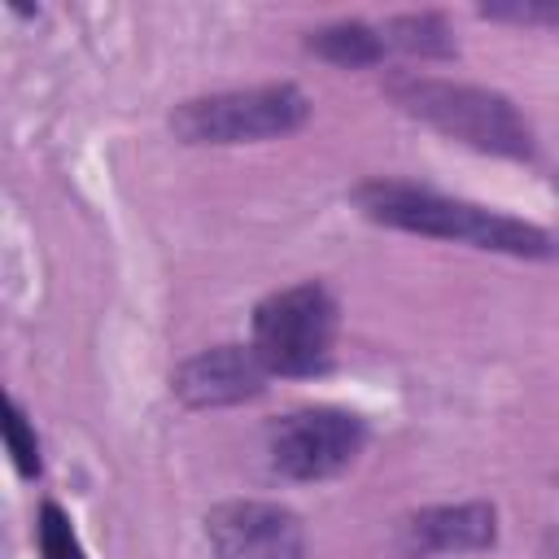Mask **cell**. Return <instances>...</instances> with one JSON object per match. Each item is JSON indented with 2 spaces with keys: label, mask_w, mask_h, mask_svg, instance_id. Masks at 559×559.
<instances>
[{
  "label": "cell",
  "mask_w": 559,
  "mask_h": 559,
  "mask_svg": "<svg viewBox=\"0 0 559 559\" xmlns=\"http://www.w3.org/2000/svg\"><path fill=\"white\" fill-rule=\"evenodd\" d=\"M253 354L271 376H319L332 367L336 297L319 284H293L253 306Z\"/></svg>",
  "instance_id": "277c9868"
},
{
  "label": "cell",
  "mask_w": 559,
  "mask_h": 559,
  "mask_svg": "<svg viewBox=\"0 0 559 559\" xmlns=\"http://www.w3.org/2000/svg\"><path fill=\"white\" fill-rule=\"evenodd\" d=\"M384 92L402 114L419 118L424 127H432L467 148H480L493 157H515V162H528L537 153L528 118L515 109L511 96H502L493 87L450 83V79H432V74H393L384 83Z\"/></svg>",
  "instance_id": "7a4b0ae2"
},
{
  "label": "cell",
  "mask_w": 559,
  "mask_h": 559,
  "mask_svg": "<svg viewBox=\"0 0 559 559\" xmlns=\"http://www.w3.org/2000/svg\"><path fill=\"white\" fill-rule=\"evenodd\" d=\"M310 96L297 83H262V87H231L210 92L175 105L170 131L183 144H258L280 140L306 127Z\"/></svg>",
  "instance_id": "3957f363"
},
{
  "label": "cell",
  "mask_w": 559,
  "mask_h": 559,
  "mask_svg": "<svg viewBox=\"0 0 559 559\" xmlns=\"http://www.w3.org/2000/svg\"><path fill=\"white\" fill-rule=\"evenodd\" d=\"M555 192H559V175H555Z\"/></svg>",
  "instance_id": "5bb4252c"
},
{
  "label": "cell",
  "mask_w": 559,
  "mask_h": 559,
  "mask_svg": "<svg viewBox=\"0 0 559 559\" xmlns=\"http://www.w3.org/2000/svg\"><path fill=\"white\" fill-rule=\"evenodd\" d=\"M498 542V511L489 502H445L406 515L402 546L411 555H472Z\"/></svg>",
  "instance_id": "ba28073f"
},
{
  "label": "cell",
  "mask_w": 559,
  "mask_h": 559,
  "mask_svg": "<svg viewBox=\"0 0 559 559\" xmlns=\"http://www.w3.org/2000/svg\"><path fill=\"white\" fill-rule=\"evenodd\" d=\"M4 445H9V459H13L17 476H22V480H35V476H39V437H35V428L26 424L22 402H13V397H9V406H4Z\"/></svg>",
  "instance_id": "7c38bea8"
},
{
  "label": "cell",
  "mask_w": 559,
  "mask_h": 559,
  "mask_svg": "<svg viewBox=\"0 0 559 559\" xmlns=\"http://www.w3.org/2000/svg\"><path fill=\"white\" fill-rule=\"evenodd\" d=\"M205 542L214 559H310L301 515L280 502H258V498L210 507Z\"/></svg>",
  "instance_id": "8992f818"
},
{
  "label": "cell",
  "mask_w": 559,
  "mask_h": 559,
  "mask_svg": "<svg viewBox=\"0 0 559 559\" xmlns=\"http://www.w3.org/2000/svg\"><path fill=\"white\" fill-rule=\"evenodd\" d=\"M354 205L384 227L411 231V236H432V240H454V245H472L485 253H507V258H559V245L546 227L511 218L502 210L476 205V201H459L419 183H402V179H367L354 188Z\"/></svg>",
  "instance_id": "6da1fadb"
},
{
  "label": "cell",
  "mask_w": 559,
  "mask_h": 559,
  "mask_svg": "<svg viewBox=\"0 0 559 559\" xmlns=\"http://www.w3.org/2000/svg\"><path fill=\"white\" fill-rule=\"evenodd\" d=\"M367 445V424L336 406L293 411L271 424L266 454L271 467L288 480H328L345 472Z\"/></svg>",
  "instance_id": "5b68a950"
},
{
  "label": "cell",
  "mask_w": 559,
  "mask_h": 559,
  "mask_svg": "<svg viewBox=\"0 0 559 559\" xmlns=\"http://www.w3.org/2000/svg\"><path fill=\"white\" fill-rule=\"evenodd\" d=\"M306 48L341 70H362V66H380L389 44L380 35V26H367V22H328L319 31L306 35Z\"/></svg>",
  "instance_id": "9c48e42d"
},
{
  "label": "cell",
  "mask_w": 559,
  "mask_h": 559,
  "mask_svg": "<svg viewBox=\"0 0 559 559\" xmlns=\"http://www.w3.org/2000/svg\"><path fill=\"white\" fill-rule=\"evenodd\" d=\"M35 542H39V555L44 559H87L83 555V542L70 524V515L57 507V502H44L39 515H35Z\"/></svg>",
  "instance_id": "8fae6325"
},
{
  "label": "cell",
  "mask_w": 559,
  "mask_h": 559,
  "mask_svg": "<svg viewBox=\"0 0 559 559\" xmlns=\"http://www.w3.org/2000/svg\"><path fill=\"white\" fill-rule=\"evenodd\" d=\"M266 376L271 371L262 367L253 345H214L175 367L170 393L192 411H214L258 397L266 389Z\"/></svg>",
  "instance_id": "52a82bcc"
},
{
  "label": "cell",
  "mask_w": 559,
  "mask_h": 559,
  "mask_svg": "<svg viewBox=\"0 0 559 559\" xmlns=\"http://www.w3.org/2000/svg\"><path fill=\"white\" fill-rule=\"evenodd\" d=\"M480 17H493V22H520V26H555V31H559V0H507V4H480Z\"/></svg>",
  "instance_id": "4fadbf2b"
},
{
  "label": "cell",
  "mask_w": 559,
  "mask_h": 559,
  "mask_svg": "<svg viewBox=\"0 0 559 559\" xmlns=\"http://www.w3.org/2000/svg\"><path fill=\"white\" fill-rule=\"evenodd\" d=\"M384 44L406 52V57H419V61H445L454 57V35H450V22L441 13H397L380 26Z\"/></svg>",
  "instance_id": "30bf717a"
}]
</instances>
